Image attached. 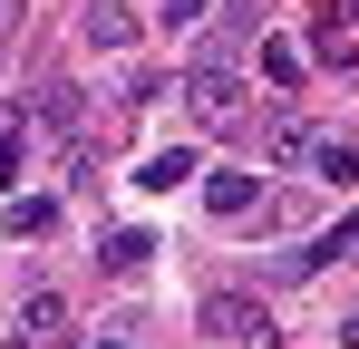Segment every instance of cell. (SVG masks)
<instances>
[{
    "label": "cell",
    "mask_w": 359,
    "mask_h": 349,
    "mask_svg": "<svg viewBox=\"0 0 359 349\" xmlns=\"http://www.w3.org/2000/svg\"><path fill=\"white\" fill-rule=\"evenodd\" d=\"M204 330H214L224 349H272V310L243 301V291H214V301H204Z\"/></svg>",
    "instance_id": "cell-1"
},
{
    "label": "cell",
    "mask_w": 359,
    "mask_h": 349,
    "mask_svg": "<svg viewBox=\"0 0 359 349\" xmlns=\"http://www.w3.org/2000/svg\"><path fill=\"white\" fill-rule=\"evenodd\" d=\"M184 97H194V116H204V126H233V116H243L233 68H194V78H184Z\"/></svg>",
    "instance_id": "cell-2"
},
{
    "label": "cell",
    "mask_w": 359,
    "mask_h": 349,
    "mask_svg": "<svg viewBox=\"0 0 359 349\" xmlns=\"http://www.w3.org/2000/svg\"><path fill=\"white\" fill-rule=\"evenodd\" d=\"M204 204H214L224 224H243V214L262 204V184H252V165H224V174H204Z\"/></svg>",
    "instance_id": "cell-3"
},
{
    "label": "cell",
    "mask_w": 359,
    "mask_h": 349,
    "mask_svg": "<svg viewBox=\"0 0 359 349\" xmlns=\"http://www.w3.org/2000/svg\"><path fill=\"white\" fill-rule=\"evenodd\" d=\"M59 320H68L59 291H29V301H20V340H29V349H59Z\"/></svg>",
    "instance_id": "cell-4"
},
{
    "label": "cell",
    "mask_w": 359,
    "mask_h": 349,
    "mask_svg": "<svg viewBox=\"0 0 359 349\" xmlns=\"http://www.w3.org/2000/svg\"><path fill=\"white\" fill-rule=\"evenodd\" d=\"M78 29H88L97 49H126V39H136V20H126L117 0H88V10H78Z\"/></svg>",
    "instance_id": "cell-5"
},
{
    "label": "cell",
    "mask_w": 359,
    "mask_h": 349,
    "mask_svg": "<svg viewBox=\"0 0 359 349\" xmlns=\"http://www.w3.org/2000/svg\"><path fill=\"white\" fill-rule=\"evenodd\" d=\"M184 174H204V165H194L184 146H165V156H146V165H136V184H146V194H175Z\"/></svg>",
    "instance_id": "cell-6"
},
{
    "label": "cell",
    "mask_w": 359,
    "mask_h": 349,
    "mask_svg": "<svg viewBox=\"0 0 359 349\" xmlns=\"http://www.w3.org/2000/svg\"><path fill=\"white\" fill-rule=\"evenodd\" d=\"M262 146H272V156H301V165H311V146H320V136H311V126H301L292 107H272V126H262Z\"/></svg>",
    "instance_id": "cell-7"
},
{
    "label": "cell",
    "mask_w": 359,
    "mask_h": 349,
    "mask_svg": "<svg viewBox=\"0 0 359 349\" xmlns=\"http://www.w3.org/2000/svg\"><path fill=\"white\" fill-rule=\"evenodd\" d=\"M97 262H107V272H146V262H156V233H107Z\"/></svg>",
    "instance_id": "cell-8"
},
{
    "label": "cell",
    "mask_w": 359,
    "mask_h": 349,
    "mask_svg": "<svg viewBox=\"0 0 359 349\" xmlns=\"http://www.w3.org/2000/svg\"><path fill=\"white\" fill-rule=\"evenodd\" d=\"M311 174H320V184H359V156H350V146H330V136H320V146H311Z\"/></svg>",
    "instance_id": "cell-9"
},
{
    "label": "cell",
    "mask_w": 359,
    "mask_h": 349,
    "mask_svg": "<svg viewBox=\"0 0 359 349\" xmlns=\"http://www.w3.org/2000/svg\"><path fill=\"white\" fill-rule=\"evenodd\" d=\"M49 224H59L49 194H10V233H49Z\"/></svg>",
    "instance_id": "cell-10"
},
{
    "label": "cell",
    "mask_w": 359,
    "mask_h": 349,
    "mask_svg": "<svg viewBox=\"0 0 359 349\" xmlns=\"http://www.w3.org/2000/svg\"><path fill=\"white\" fill-rule=\"evenodd\" d=\"M262 78H272V88H301V49L292 39H262Z\"/></svg>",
    "instance_id": "cell-11"
},
{
    "label": "cell",
    "mask_w": 359,
    "mask_h": 349,
    "mask_svg": "<svg viewBox=\"0 0 359 349\" xmlns=\"http://www.w3.org/2000/svg\"><path fill=\"white\" fill-rule=\"evenodd\" d=\"M320 262H359V214H350V224H330V233H320Z\"/></svg>",
    "instance_id": "cell-12"
},
{
    "label": "cell",
    "mask_w": 359,
    "mask_h": 349,
    "mask_svg": "<svg viewBox=\"0 0 359 349\" xmlns=\"http://www.w3.org/2000/svg\"><path fill=\"white\" fill-rule=\"evenodd\" d=\"M0 184H20V126L0 116Z\"/></svg>",
    "instance_id": "cell-13"
},
{
    "label": "cell",
    "mask_w": 359,
    "mask_h": 349,
    "mask_svg": "<svg viewBox=\"0 0 359 349\" xmlns=\"http://www.w3.org/2000/svg\"><path fill=\"white\" fill-rule=\"evenodd\" d=\"M165 20H175V29H184V20H204V0H165Z\"/></svg>",
    "instance_id": "cell-14"
},
{
    "label": "cell",
    "mask_w": 359,
    "mask_h": 349,
    "mask_svg": "<svg viewBox=\"0 0 359 349\" xmlns=\"http://www.w3.org/2000/svg\"><path fill=\"white\" fill-rule=\"evenodd\" d=\"M340 10H350V20H359V0H340Z\"/></svg>",
    "instance_id": "cell-15"
}]
</instances>
